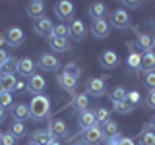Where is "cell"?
I'll list each match as a JSON object with an SVG mask.
<instances>
[{
  "instance_id": "1",
  "label": "cell",
  "mask_w": 155,
  "mask_h": 145,
  "mask_svg": "<svg viewBox=\"0 0 155 145\" xmlns=\"http://www.w3.org/2000/svg\"><path fill=\"white\" fill-rule=\"evenodd\" d=\"M51 114V99L47 95H37L31 99V105H29V118L33 122H41L47 116Z\"/></svg>"
},
{
  "instance_id": "2",
  "label": "cell",
  "mask_w": 155,
  "mask_h": 145,
  "mask_svg": "<svg viewBox=\"0 0 155 145\" xmlns=\"http://www.w3.org/2000/svg\"><path fill=\"white\" fill-rule=\"evenodd\" d=\"M87 95H93V97H103L107 93V83L103 77H89L85 83Z\"/></svg>"
},
{
  "instance_id": "3",
  "label": "cell",
  "mask_w": 155,
  "mask_h": 145,
  "mask_svg": "<svg viewBox=\"0 0 155 145\" xmlns=\"http://www.w3.org/2000/svg\"><path fill=\"white\" fill-rule=\"evenodd\" d=\"M110 25L116 29H126L130 25V14L126 10H113L110 12Z\"/></svg>"
},
{
  "instance_id": "4",
  "label": "cell",
  "mask_w": 155,
  "mask_h": 145,
  "mask_svg": "<svg viewBox=\"0 0 155 145\" xmlns=\"http://www.w3.org/2000/svg\"><path fill=\"white\" fill-rule=\"evenodd\" d=\"M105 139V134L101 126H93L89 130H84V143L85 145H99Z\"/></svg>"
},
{
  "instance_id": "5",
  "label": "cell",
  "mask_w": 155,
  "mask_h": 145,
  "mask_svg": "<svg viewBox=\"0 0 155 145\" xmlns=\"http://www.w3.org/2000/svg\"><path fill=\"white\" fill-rule=\"evenodd\" d=\"M45 87H47V81H45V77H43L41 74H33L31 77H29V81H27V91H29V93H33V97L43 95Z\"/></svg>"
},
{
  "instance_id": "6",
  "label": "cell",
  "mask_w": 155,
  "mask_h": 145,
  "mask_svg": "<svg viewBox=\"0 0 155 145\" xmlns=\"http://www.w3.org/2000/svg\"><path fill=\"white\" fill-rule=\"evenodd\" d=\"M54 14L62 23L64 19H70L74 16V4L68 2V0H60V2H56V6H54Z\"/></svg>"
},
{
  "instance_id": "7",
  "label": "cell",
  "mask_w": 155,
  "mask_h": 145,
  "mask_svg": "<svg viewBox=\"0 0 155 145\" xmlns=\"http://www.w3.org/2000/svg\"><path fill=\"white\" fill-rule=\"evenodd\" d=\"M39 68L45 72H58L60 70V62H58V58L54 54H41L39 58Z\"/></svg>"
},
{
  "instance_id": "8",
  "label": "cell",
  "mask_w": 155,
  "mask_h": 145,
  "mask_svg": "<svg viewBox=\"0 0 155 145\" xmlns=\"http://www.w3.org/2000/svg\"><path fill=\"white\" fill-rule=\"evenodd\" d=\"M52 31H54V25H52V21L48 19L47 16H43L41 19H37V23H35V33L39 37H52Z\"/></svg>"
},
{
  "instance_id": "9",
  "label": "cell",
  "mask_w": 155,
  "mask_h": 145,
  "mask_svg": "<svg viewBox=\"0 0 155 145\" xmlns=\"http://www.w3.org/2000/svg\"><path fill=\"white\" fill-rule=\"evenodd\" d=\"M118 62H120V58L114 50H103L101 56H99V64L103 66L105 70H113V68L118 66Z\"/></svg>"
},
{
  "instance_id": "10",
  "label": "cell",
  "mask_w": 155,
  "mask_h": 145,
  "mask_svg": "<svg viewBox=\"0 0 155 145\" xmlns=\"http://www.w3.org/2000/svg\"><path fill=\"white\" fill-rule=\"evenodd\" d=\"M6 43L10 47H14V48H18L19 45L23 43V31H21V27H8V31H6Z\"/></svg>"
},
{
  "instance_id": "11",
  "label": "cell",
  "mask_w": 155,
  "mask_h": 145,
  "mask_svg": "<svg viewBox=\"0 0 155 145\" xmlns=\"http://www.w3.org/2000/svg\"><path fill=\"white\" fill-rule=\"evenodd\" d=\"M138 72H143V74L155 72V52L153 50L143 52V54H142V58H140V70Z\"/></svg>"
},
{
  "instance_id": "12",
  "label": "cell",
  "mask_w": 155,
  "mask_h": 145,
  "mask_svg": "<svg viewBox=\"0 0 155 145\" xmlns=\"http://www.w3.org/2000/svg\"><path fill=\"white\" fill-rule=\"evenodd\" d=\"M48 132H51V135H52L54 139L64 137V135L68 134V126H66L64 120L56 118V120H51V124H48Z\"/></svg>"
},
{
  "instance_id": "13",
  "label": "cell",
  "mask_w": 155,
  "mask_h": 145,
  "mask_svg": "<svg viewBox=\"0 0 155 145\" xmlns=\"http://www.w3.org/2000/svg\"><path fill=\"white\" fill-rule=\"evenodd\" d=\"M91 33H93V37H97V39L109 37V33H110L109 21H107V19H95L93 25H91Z\"/></svg>"
},
{
  "instance_id": "14",
  "label": "cell",
  "mask_w": 155,
  "mask_h": 145,
  "mask_svg": "<svg viewBox=\"0 0 155 145\" xmlns=\"http://www.w3.org/2000/svg\"><path fill=\"white\" fill-rule=\"evenodd\" d=\"M58 85H60L66 93H74L78 89V77H72V76H68V74L62 72V74H58Z\"/></svg>"
},
{
  "instance_id": "15",
  "label": "cell",
  "mask_w": 155,
  "mask_h": 145,
  "mask_svg": "<svg viewBox=\"0 0 155 145\" xmlns=\"http://www.w3.org/2000/svg\"><path fill=\"white\" fill-rule=\"evenodd\" d=\"M78 126H80L81 130H89V128H93V126H99L97 120H95L93 110H84V112L80 114V118H78Z\"/></svg>"
},
{
  "instance_id": "16",
  "label": "cell",
  "mask_w": 155,
  "mask_h": 145,
  "mask_svg": "<svg viewBox=\"0 0 155 145\" xmlns=\"http://www.w3.org/2000/svg\"><path fill=\"white\" fill-rule=\"evenodd\" d=\"M43 14H45V2L41 0H31L27 4V16L33 18V19H41Z\"/></svg>"
},
{
  "instance_id": "17",
  "label": "cell",
  "mask_w": 155,
  "mask_h": 145,
  "mask_svg": "<svg viewBox=\"0 0 155 145\" xmlns=\"http://www.w3.org/2000/svg\"><path fill=\"white\" fill-rule=\"evenodd\" d=\"M68 31H70V37L72 39L80 41V39L85 37V23L81 21V19H74V21L68 25Z\"/></svg>"
},
{
  "instance_id": "18",
  "label": "cell",
  "mask_w": 155,
  "mask_h": 145,
  "mask_svg": "<svg viewBox=\"0 0 155 145\" xmlns=\"http://www.w3.org/2000/svg\"><path fill=\"white\" fill-rule=\"evenodd\" d=\"M153 47H155V43H153V37L149 35V33H138V48H140V54L153 50Z\"/></svg>"
},
{
  "instance_id": "19",
  "label": "cell",
  "mask_w": 155,
  "mask_h": 145,
  "mask_svg": "<svg viewBox=\"0 0 155 145\" xmlns=\"http://www.w3.org/2000/svg\"><path fill=\"white\" fill-rule=\"evenodd\" d=\"M52 139H54V137L51 135L48 130H33V132H31V141L37 143V145H48Z\"/></svg>"
},
{
  "instance_id": "20",
  "label": "cell",
  "mask_w": 155,
  "mask_h": 145,
  "mask_svg": "<svg viewBox=\"0 0 155 145\" xmlns=\"http://www.w3.org/2000/svg\"><path fill=\"white\" fill-rule=\"evenodd\" d=\"M33 70H35V62L31 58H19V64H18V74L23 77H31Z\"/></svg>"
},
{
  "instance_id": "21",
  "label": "cell",
  "mask_w": 155,
  "mask_h": 145,
  "mask_svg": "<svg viewBox=\"0 0 155 145\" xmlns=\"http://www.w3.org/2000/svg\"><path fill=\"white\" fill-rule=\"evenodd\" d=\"M48 47L52 48L54 52H68L70 50V43L68 39H60V37H48Z\"/></svg>"
},
{
  "instance_id": "22",
  "label": "cell",
  "mask_w": 155,
  "mask_h": 145,
  "mask_svg": "<svg viewBox=\"0 0 155 145\" xmlns=\"http://www.w3.org/2000/svg\"><path fill=\"white\" fill-rule=\"evenodd\" d=\"M10 110H12L14 120H18V122H23V120H27V118H29V106H27V105H23V103L14 105Z\"/></svg>"
},
{
  "instance_id": "23",
  "label": "cell",
  "mask_w": 155,
  "mask_h": 145,
  "mask_svg": "<svg viewBox=\"0 0 155 145\" xmlns=\"http://www.w3.org/2000/svg\"><path fill=\"white\" fill-rule=\"evenodd\" d=\"M126 95H128L126 87L116 85V87H113V89H110L109 99H110V103H113V105H118V103H122V101H126Z\"/></svg>"
},
{
  "instance_id": "24",
  "label": "cell",
  "mask_w": 155,
  "mask_h": 145,
  "mask_svg": "<svg viewBox=\"0 0 155 145\" xmlns=\"http://www.w3.org/2000/svg\"><path fill=\"white\" fill-rule=\"evenodd\" d=\"M18 64L19 60H16V56H10L2 66H0V74L2 76H14L18 72Z\"/></svg>"
},
{
  "instance_id": "25",
  "label": "cell",
  "mask_w": 155,
  "mask_h": 145,
  "mask_svg": "<svg viewBox=\"0 0 155 145\" xmlns=\"http://www.w3.org/2000/svg\"><path fill=\"white\" fill-rule=\"evenodd\" d=\"M72 106H74V110H80V112L87 110V106H89V95H87V93L76 95L74 99H72Z\"/></svg>"
},
{
  "instance_id": "26",
  "label": "cell",
  "mask_w": 155,
  "mask_h": 145,
  "mask_svg": "<svg viewBox=\"0 0 155 145\" xmlns=\"http://www.w3.org/2000/svg\"><path fill=\"white\" fill-rule=\"evenodd\" d=\"M87 14L91 16L93 21H95V19H103V16L107 14V6H105L103 2H93L89 6V12H87Z\"/></svg>"
},
{
  "instance_id": "27",
  "label": "cell",
  "mask_w": 155,
  "mask_h": 145,
  "mask_svg": "<svg viewBox=\"0 0 155 145\" xmlns=\"http://www.w3.org/2000/svg\"><path fill=\"white\" fill-rule=\"evenodd\" d=\"M101 130H103L105 137H116V135H120V128H118V124L113 122V120H107Z\"/></svg>"
},
{
  "instance_id": "28",
  "label": "cell",
  "mask_w": 155,
  "mask_h": 145,
  "mask_svg": "<svg viewBox=\"0 0 155 145\" xmlns=\"http://www.w3.org/2000/svg\"><path fill=\"white\" fill-rule=\"evenodd\" d=\"M0 81H2V87L6 93H12L14 87H16V76H0Z\"/></svg>"
},
{
  "instance_id": "29",
  "label": "cell",
  "mask_w": 155,
  "mask_h": 145,
  "mask_svg": "<svg viewBox=\"0 0 155 145\" xmlns=\"http://www.w3.org/2000/svg\"><path fill=\"white\" fill-rule=\"evenodd\" d=\"M10 134H12L16 139H18V137H23V135L27 134L25 124H23V122H18V120H16V122L12 124V128H10Z\"/></svg>"
},
{
  "instance_id": "30",
  "label": "cell",
  "mask_w": 155,
  "mask_h": 145,
  "mask_svg": "<svg viewBox=\"0 0 155 145\" xmlns=\"http://www.w3.org/2000/svg\"><path fill=\"white\" fill-rule=\"evenodd\" d=\"M134 108H136V106H134L132 103H130L128 99H126V101H122V103H118V105H114V110H116L118 114H130Z\"/></svg>"
},
{
  "instance_id": "31",
  "label": "cell",
  "mask_w": 155,
  "mask_h": 145,
  "mask_svg": "<svg viewBox=\"0 0 155 145\" xmlns=\"http://www.w3.org/2000/svg\"><path fill=\"white\" fill-rule=\"evenodd\" d=\"M140 58H142V54L136 50H130V56H128V68L130 70H140Z\"/></svg>"
},
{
  "instance_id": "32",
  "label": "cell",
  "mask_w": 155,
  "mask_h": 145,
  "mask_svg": "<svg viewBox=\"0 0 155 145\" xmlns=\"http://www.w3.org/2000/svg\"><path fill=\"white\" fill-rule=\"evenodd\" d=\"M95 120H97V124H105L107 120H110V110H107L105 106L97 108L95 110Z\"/></svg>"
},
{
  "instance_id": "33",
  "label": "cell",
  "mask_w": 155,
  "mask_h": 145,
  "mask_svg": "<svg viewBox=\"0 0 155 145\" xmlns=\"http://www.w3.org/2000/svg\"><path fill=\"white\" fill-rule=\"evenodd\" d=\"M140 145H155V132L145 130V132L140 135Z\"/></svg>"
},
{
  "instance_id": "34",
  "label": "cell",
  "mask_w": 155,
  "mask_h": 145,
  "mask_svg": "<svg viewBox=\"0 0 155 145\" xmlns=\"http://www.w3.org/2000/svg\"><path fill=\"white\" fill-rule=\"evenodd\" d=\"M64 74H68V76H72V77H80V74H81V70H80V66H78L76 62H68V64L64 66Z\"/></svg>"
},
{
  "instance_id": "35",
  "label": "cell",
  "mask_w": 155,
  "mask_h": 145,
  "mask_svg": "<svg viewBox=\"0 0 155 145\" xmlns=\"http://www.w3.org/2000/svg\"><path fill=\"white\" fill-rule=\"evenodd\" d=\"M52 35H54V37H60V39H68V37H70L68 25H64V23H58V25H54V31H52Z\"/></svg>"
},
{
  "instance_id": "36",
  "label": "cell",
  "mask_w": 155,
  "mask_h": 145,
  "mask_svg": "<svg viewBox=\"0 0 155 145\" xmlns=\"http://www.w3.org/2000/svg\"><path fill=\"white\" fill-rule=\"evenodd\" d=\"M0 106H2V108H12V106H14L12 93H6V91H4V93L0 95Z\"/></svg>"
},
{
  "instance_id": "37",
  "label": "cell",
  "mask_w": 155,
  "mask_h": 145,
  "mask_svg": "<svg viewBox=\"0 0 155 145\" xmlns=\"http://www.w3.org/2000/svg\"><path fill=\"white\" fill-rule=\"evenodd\" d=\"M143 85L147 87L149 91H155V72H149V74H145V77H143Z\"/></svg>"
},
{
  "instance_id": "38",
  "label": "cell",
  "mask_w": 155,
  "mask_h": 145,
  "mask_svg": "<svg viewBox=\"0 0 155 145\" xmlns=\"http://www.w3.org/2000/svg\"><path fill=\"white\" fill-rule=\"evenodd\" d=\"M14 143H16V137H14L10 132L0 135V145H14Z\"/></svg>"
},
{
  "instance_id": "39",
  "label": "cell",
  "mask_w": 155,
  "mask_h": 145,
  "mask_svg": "<svg viewBox=\"0 0 155 145\" xmlns=\"http://www.w3.org/2000/svg\"><path fill=\"white\" fill-rule=\"evenodd\" d=\"M126 99H128V101H130V103H132L134 106H138V105H140V101H142V97H140L138 91H128Z\"/></svg>"
},
{
  "instance_id": "40",
  "label": "cell",
  "mask_w": 155,
  "mask_h": 145,
  "mask_svg": "<svg viewBox=\"0 0 155 145\" xmlns=\"http://www.w3.org/2000/svg\"><path fill=\"white\" fill-rule=\"evenodd\" d=\"M145 105L155 110V91H149L147 93V97H145Z\"/></svg>"
},
{
  "instance_id": "41",
  "label": "cell",
  "mask_w": 155,
  "mask_h": 145,
  "mask_svg": "<svg viewBox=\"0 0 155 145\" xmlns=\"http://www.w3.org/2000/svg\"><path fill=\"white\" fill-rule=\"evenodd\" d=\"M25 89H27V83H25V81H18L16 87H14V91H16V93H21V91H25Z\"/></svg>"
},
{
  "instance_id": "42",
  "label": "cell",
  "mask_w": 155,
  "mask_h": 145,
  "mask_svg": "<svg viewBox=\"0 0 155 145\" xmlns=\"http://www.w3.org/2000/svg\"><path fill=\"white\" fill-rule=\"evenodd\" d=\"M120 141V135H116V137H105V145H118Z\"/></svg>"
},
{
  "instance_id": "43",
  "label": "cell",
  "mask_w": 155,
  "mask_h": 145,
  "mask_svg": "<svg viewBox=\"0 0 155 145\" xmlns=\"http://www.w3.org/2000/svg\"><path fill=\"white\" fill-rule=\"evenodd\" d=\"M8 58H10V54H8V52H6V50H4V48H0V66H2V64H4V62H6V60H8Z\"/></svg>"
},
{
  "instance_id": "44",
  "label": "cell",
  "mask_w": 155,
  "mask_h": 145,
  "mask_svg": "<svg viewBox=\"0 0 155 145\" xmlns=\"http://www.w3.org/2000/svg\"><path fill=\"white\" fill-rule=\"evenodd\" d=\"M124 6L126 8H140V2H136V0H126Z\"/></svg>"
},
{
  "instance_id": "45",
  "label": "cell",
  "mask_w": 155,
  "mask_h": 145,
  "mask_svg": "<svg viewBox=\"0 0 155 145\" xmlns=\"http://www.w3.org/2000/svg\"><path fill=\"white\" fill-rule=\"evenodd\" d=\"M118 145H136L130 137H120V141H118Z\"/></svg>"
},
{
  "instance_id": "46",
  "label": "cell",
  "mask_w": 155,
  "mask_h": 145,
  "mask_svg": "<svg viewBox=\"0 0 155 145\" xmlns=\"http://www.w3.org/2000/svg\"><path fill=\"white\" fill-rule=\"evenodd\" d=\"M147 128H151V132H155V116L151 120H149V124H147Z\"/></svg>"
},
{
  "instance_id": "47",
  "label": "cell",
  "mask_w": 155,
  "mask_h": 145,
  "mask_svg": "<svg viewBox=\"0 0 155 145\" xmlns=\"http://www.w3.org/2000/svg\"><path fill=\"white\" fill-rule=\"evenodd\" d=\"M4 118H6V112H4V108H2V106H0V124L4 122Z\"/></svg>"
},
{
  "instance_id": "48",
  "label": "cell",
  "mask_w": 155,
  "mask_h": 145,
  "mask_svg": "<svg viewBox=\"0 0 155 145\" xmlns=\"http://www.w3.org/2000/svg\"><path fill=\"white\" fill-rule=\"evenodd\" d=\"M4 41H6V37H4L2 33H0V48H2V45H4Z\"/></svg>"
},
{
  "instance_id": "49",
  "label": "cell",
  "mask_w": 155,
  "mask_h": 145,
  "mask_svg": "<svg viewBox=\"0 0 155 145\" xmlns=\"http://www.w3.org/2000/svg\"><path fill=\"white\" fill-rule=\"evenodd\" d=\"M48 145H62V143H60V141H58V139H52V141H51V143H48Z\"/></svg>"
},
{
  "instance_id": "50",
  "label": "cell",
  "mask_w": 155,
  "mask_h": 145,
  "mask_svg": "<svg viewBox=\"0 0 155 145\" xmlns=\"http://www.w3.org/2000/svg\"><path fill=\"white\" fill-rule=\"evenodd\" d=\"M4 93V87H2V81H0V95Z\"/></svg>"
},
{
  "instance_id": "51",
  "label": "cell",
  "mask_w": 155,
  "mask_h": 145,
  "mask_svg": "<svg viewBox=\"0 0 155 145\" xmlns=\"http://www.w3.org/2000/svg\"><path fill=\"white\" fill-rule=\"evenodd\" d=\"M27 145H37V143H33V141H29V143H27Z\"/></svg>"
},
{
  "instance_id": "52",
  "label": "cell",
  "mask_w": 155,
  "mask_h": 145,
  "mask_svg": "<svg viewBox=\"0 0 155 145\" xmlns=\"http://www.w3.org/2000/svg\"><path fill=\"white\" fill-rule=\"evenodd\" d=\"M74 145H85V143H74Z\"/></svg>"
},
{
  "instance_id": "53",
  "label": "cell",
  "mask_w": 155,
  "mask_h": 145,
  "mask_svg": "<svg viewBox=\"0 0 155 145\" xmlns=\"http://www.w3.org/2000/svg\"><path fill=\"white\" fill-rule=\"evenodd\" d=\"M153 43H155V37H153Z\"/></svg>"
},
{
  "instance_id": "54",
  "label": "cell",
  "mask_w": 155,
  "mask_h": 145,
  "mask_svg": "<svg viewBox=\"0 0 155 145\" xmlns=\"http://www.w3.org/2000/svg\"><path fill=\"white\" fill-rule=\"evenodd\" d=\"M0 135H2V134H0Z\"/></svg>"
}]
</instances>
